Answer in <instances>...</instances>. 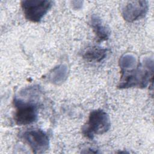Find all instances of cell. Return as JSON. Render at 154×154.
Here are the masks:
<instances>
[{"mask_svg":"<svg viewBox=\"0 0 154 154\" xmlns=\"http://www.w3.org/2000/svg\"><path fill=\"white\" fill-rule=\"evenodd\" d=\"M122 78L119 87L127 88L133 87H146L152 81L153 61L152 58H145L132 69L122 72Z\"/></svg>","mask_w":154,"mask_h":154,"instance_id":"1","label":"cell"},{"mask_svg":"<svg viewBox=\"0 0 154 154\" xmlns=\"http://www.w3.org/2000/svg\"><path fill=\"white\" fill-rule=\"evenodd\" d=\"M111 123L109 116L102 109L92 111L88 122L82 127L84 135L88 139H93L95 135H100L106 132L110 128Z\"/></svg>","mask_w":154,"mask_h":154,"instance_id":"2","label":"cell"},{"mask_svg":"<svg viewBox=\"0 0 154 154\" xmlns=\"http://www.w3.org/2000/svg\"><path fill=\"white\" fill-rule=\"evenodd\" d=\"M15 107L14 120L18 125H28L35 122L38 116L37 104L31 101H25L15 97L13 100Z\"/></svg>","mask_w":154,"mask_h":154,"instance_id":"3","label":"cell"},{"mask_svg":"<svg viewBox=\"0 0 154 154\" xmlns=\"http://www.w3.org/2000/svg\"><path fill=\"white\" fill-rule=\"evenodd\" d=\"M52 5L48 0H25L21 7L25 18L32 22H39Z\"/></svg>","mask_w":154,"mask_h":154,"instance_id":"4","label":"cell"},{"mask_svg":"<svg viewBox=\"0 0 154 154\" xmlns=\"http://www.w3.org/2000/svg\"><path fill=\"white\" fill-rule=\"evenodd\" d=\"M21 137L34 153H42L49 148V137L42 129H28L22 134Z\"/></svg>","mask_w":154,"mask_h":154,"instance_id":"5","label":"cell"},{"mask_svg":"<svg viewBox=\"0 0 154 154\" xmlns=\"http://www.w3.org/2000/svg\"><path fill=\"white\" fill-rule=\"evenodd\" d=\"M149 8L147 1H133L128 2L122 8V16L124 19L132 22L143 17Z\"/></svg>","mask_w":154,"mask_h":154,"instance_id":"6","label":"cell"},{"mask_svg":"<svg viewBox=\"0 0 154 154\" xmlns=\"http://www.w3.org/2000/svg\"><path fill=\"white\" fill-rule=\"evenodd\" d=\"M90 24L96 35L97 41H105L109 38V31L108 28L102 23L101 19L97 15L91 16Z\"/></svg>","mask_w":154,"mask_h":154,"instance_id":"7","label":"cell"},{"mask_svg":"<svg viewBox=\"0 0 154 154\" xmlns=\"http://www.w3.org/2000/svg\"><path fill=\"white\" fill-rule=\"evenodd\" d=\"M67 76V67L63 64L59 65L54 68L49 74V81L55 84H59L63 82Z\"/></svg>","mask_w":154,"mask_h":154,"instance_id":"8","label":"cell"},{"mask_svg":"<svg viewBox=\"0 0 154 154\" xmlns=\"http://www.w3.org/2000/svg\"><path fill=\"white\" fill-rule=\"evenodd\" d=\"M106 49L100 47L94 46L88 49L84 54L83 58L90 61H100L106 55Z\"/></svg>","mask_w":154,"mask_h":154,"instance_id":"9","label":"cell"},{"mask_svg":"<svg viewBox=\"0 0 154 154\" xmlns=\"http://www.w3.org/2000/svg\"><path fill=\"white\" fill-rule=\"evenodd\" d=\"M136 59L131 55H125L120 58V67L121 68V72L130 70L134 67L136 64Z\"/></svg>","mask_w":154,"mask_h":154,"instance_id":"10","label":"cell"}]
</instances>
